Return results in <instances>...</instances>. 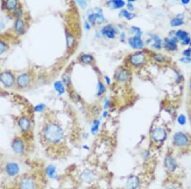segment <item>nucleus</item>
I'll list each match as a JSON object with an SVG mask.
<instances>
[{
	"label": "nucleus",
	"mask_w": 191,
	"mask_h": 189,
	"mask_svg": "<svg viewBox=\"0 0 191 189\" xmlns=\"http://www.w3.org/2000/svg\"><path fill=\"white\" fill-rule=\"evenodd\" d=\"M63 129L57 123L50 122L45 126L43 129V137L47 143L56 145L64 139Z\"/></svg>",
	"instance_id": "obj_1"
},
{
	"label": "nucleus",
	"mask_w": 191,
	"mask_h": 189,
	"mask_svg": "<svg viewBox=\"0 0 191 189\" xmlns=\"http://www.w3.org/2000/svg\"><path fill=\"white\" fill-rule=\"evenodd\" d=\"M38 184L36 180L33 176H24L19 180L17 189H37Z\"/></svg>",
	"instance_id": "obj_2"
},
{
	"label": "nucleus",
	"mask_w": 191,
	"mask_h": 189,
	"mask_svg": "<svg viewBox=\"0 0 191 189\" xmlns=\"http://www.w3.org/2000/svg\"><path fill=\"white\" fill-rule=\"evenodd\" d=\"M11 148L16 155H22L26 152V146L24 140L20 137H15L11 143Z\"/></svg>",
	"instance_id": "obj_3"
},
{
	"label": "nucleus",
	"mask_w": 191,
	"mask_h": 189,
	"mask_svg": "<svg viewBox=\"0 0 191 189\" xmlns=\"http://www.w3.org/2000/svg\"><path fill=\"white\" fill-rule=\"evenodd\" d=\"M5 172L9 177L13 178L18 176L20 173V167L19 164L16 162H8L4 167Z\"/></svg>",
	"instance_id": "obj_4"
},
{
	"label": "nucleus",
	"mask_w": 191,
	"mask_h": 189,
	"mask_svg": "<svg viewBox=\"0 0 191 189\" xmlns=\"http://www.w3.org/2000/svg\"><path fill=\"white\" fill-rule=\"evenodd\" d=\"M96 174L95 171L90 169H84L80 172L79 174V179L82 183L91 184L96 180Z\"/></svg>",
	"instance_id": "obj_5"
},
{
	"label": "nucleus",
	"mask_w": 191,
	"mask_h": 189,
	"mask_svg": "<svg viewBox=\"0 0 191 189\" xmlns=\"http://www.w3.org/2000/svg\"><path fill=\"white\" fill-rule=\"evenodd\" d=\"M0 82L7 88L12 87L14 85L15 77L10 71H3L0 73Z\"/></svg>",
	"instance_id": "obj_6"
},
{
	"label": "nucleus",
	"mask_w": 191,
	"mask_h": 189,
	"mask_svg": "<svg viewBox=\"0 0 191 189\" xmlns=\"http://www.w3.org/2000/svg\"><path fill=\"white\" fill-rule=\"evenodd\" d=\"M152 138L156 143L163 142L166 138V131L165 129L156 128L152 132Z\"/></svg>",
	"instance_id": "obj_7"
},
{
	"label": "nucleus",
	"mask_w": 191,
	"mask_h": 189,
	"mask_svg": "<svg viewBox=\"0 0 191 189\" xmlns=\"http://www.w3.org/2000/svg\"><path fill=\"white\" fill-rule=\"evenodd\" d=\"M173 142L178 147H185L189 143V138L187 135L182 132H178L173 136Z\"/></svg>",
	"instance_id": "obj_8"
},
{
	"label": "nucleus",
	"mask_w": 191,
	"mask_h": 189,
	"mask_svg": "<svg viewBox=\"0 0 191 189\" xmlns=\"http://www.w3.org/2000/svg\"><path fill=\"white\" fill-rule=\"evenodd\" d=\"M31 82V77L29 73H22L16 78V84L18 87L24 89L28 87Z\"/></svg>",
	"instance_id": "obj_9"
},
{
	"label": "nucleus",
	"mask_w": 191,
	"mask_h": 189,
	"mask_svg": "<svg viewBox=\"0 0 191 189\" xmlns=\"http://www.w3.org/2000/svg\"><path fill=\"white\" fill-rule=\"evenodd\" d=\"M139 185H140V180L135 175L130 176L126 180V189H138Z\"/></svg>",
	"instance_id": "obj_10"
},
{
	"label": "nucleus",
	"mask_w": 191,
	"mask_h": 189,
	"mask_svg": "<svg viewBox=\"0 0 191 189\" xmlns=\"http://www.w3.org/2000/svg\"><path fill=\"white\" fill-rule=\"evenodd\" d=\"M45 173L50 180H57L59 178L57 172V167L53 164H50L47 165L45 168Z\"/></svg>",
	"instance_id": "obj_11"
},
{
	"label": "nucleus",
	"mask_w": 191,
	"mask_h": 189,
	"mask_svg": "<svg viewBox=\"0 0 191 189\" xmlns=\"http://www.w3.org/2000/svg\"><path fill=\"white\" fill-rule=\"evenodd\" d=\"M17 124L20 131L23 133L28 132L31 128V121L30 118L26 116L20 117L18 120Z\"/></svg>",
	"instance_id": "obj_12"
},
{
	"label": "nucleus",
	"mask_w": 191,
	"mask_h": 189,
	"mask_svg": "<svg viewBox=\"0 0 191 189\" xmlns=\"http://www.w3.org/2000/svg\"><path fill=\"white\" fill-rule=\"evenodd\" d=\"M145 60H146V57L143 53L137 52L131 56L130 61L133 66H138L144 64Z\"/></svg>",
	"instance_id": "obj_13"
},
{
	"label": "nucleus",
	"mask_w": 191,
	"mask_h": 189,
	"mask_svg": "<svg viewBox=\"0 0 191 189\" xmlns=\"http://www.w3.org/2000/svg\"><path fill=\"white\" fill-rule=\"evenodd\" d=\"M129 44L134 49H141L143 47V42L141 39V36H134L128 40Z\"/></svg>",
	"instance_id": "obj_14"
},
{
	"label": "nucleus",
	"mask_w": 191,
	"mask_h": 189,
	"mask_svg": "<svg viewBox=\"0 0 191 189\" xmlns=\"http://www.w3.org/2000/svg\"><path fill=\"white\" fill-rule=\"evenodd\" d=\"M25 29V22L22 18H17L14 23V30L19 34H23Z\"/></svg>",
	"instance_id": "obj_15"
},
{
	"label": "nucleus",
	"mask_w": 191,
	"mask_h": 189,
	"mask_svg": "<svg viewBox=\"0 0 191 189\" xmlns=\"http://www.w3.org/2000/svg\"><path fill=\"white\" fill-rule=\"evenodd\" d=\"M165 164L169 171H174L176 168V163L174 159L171 155H168L165 160Z\"/></svg>",
	"instance_id": "obj_16"
},
{
	"label": "nucleus",
	"mask_w": 191,
	"mask_h": 189,
	"mask_svg": "<svg viewBox=\"0 0 191 189\" xmlns=\"http://www.w3.org/2000/svg\"><path fill=\"white\" fill-rule=\"evenodd\" d=\"M101 33L103 36H106L110 39H114L116 31H115V29L113 28L111 25H108L103 28Z\"/></svg>",
	"instance_id": "obj_17"
},
{
	"label": "nucleus",
	"mask_w": 191,
	"mask_h": 189,
	"mask_svg": "<svg viewBox=\"0 0 191 189\" xmlns=\"http://www.w3.org/2000/svg\"><path fill=\"white\" fill-rule=\"evenodd\" d=\"M19 6V2L16 0H8L4 2L5 9L9 12H12Z\"/></svg>",
	"instance_id": "obj_18"
},
{
	"label": "nucleus",
	"mask_w": 191,
	"mask_h": 189,
	"mask_svg": "<svg viewBox=\"0 0 191 189\" xmlns=\"http://www.w3.org/2000/svg\"><path fill=\"white\" fill-rule=\"evenodd\" d=\"M129 73L126 69H122L117 75V80L120 82H125L128 79Z\"/></svg>",
	"instance_id": "obj_19"
},
{
	"label": "nucleus",
	"mask_w": 191,
	"mask_h": 189,
	"mask_svg": "<svg viewBox=\"0 0 191 189\" xmlns=\"http://www.w3.org/2000/svg\"><path fill=\"white\" fill-rule=\"evenodd\" d=\"M54 86L56 91L57 92L59 95H62L65 92V88H64L63 82H61V81H56L54 83Z\"/></svg>",
	"instance_id": "obj_20"
},
{
	"label": "nucleus",
	"mask_w": 191,
	"mask_h": 189,
	"mask_svg": "<svg viewBox=\"0 0 191 189\" xmlns=\"http://www.w3.org/2000/svg\"><path fill=\"white\" fill-rule=\"evenodd\" d=\"M101 125V121L99 119H96L94 120L93 124L91 129V133L93 135H96L98 133L99 130V127Z\"/></svg>",
	"instance_id": "obj_21"
},
{
	"label": "nucleus",
	"mask_w": 191,
	"mask_h": 189,
	"mask_svg": "<svg viewBox=\"0 0 191 189\" xmlns=\"http://www.w3.org/2000/svg\"><path fill=\"white\" fill-rule=\"evenodd\" d=\"M114 9H120L125 5V2L122 0H114L109 2Z\"/></svg>",
	"instance_id": "obj_22"
},
{
	"label": "nucleus",
	"mask_w": 191,
	"mask_h": 189,
	"mask_svg": "<svg viewBox=\"0 0 191 189\" xmlns=\"http://www.w3.org/2000/svg\"><path fill=\"white\" fill-rule=\"evenodd\" d=\"M175 36L176 38H178L179 39L182 40L183 41V40H184L185 39H186L188 37H189V34H188L187 32L185 31L178 30V31L176 32Z\"/></svg>",
	"instance_id": "obj_23"
},
{
	"label": "nucleus",
	"mask_w": 191,
	"mask_h": 189,
	"mask_svg": "<svg viewBox=\"0 0 191 189\" xmlns=\"http://www.w3.org/2000/svg\"><path fill=\"white\" fill-rule=\"evenodd\" d=\"M12 13L13 15V17H15L16 19L21 18L22 15H23V10L22 9V8H21V7L18 6L17 9H16L14 11H13Z\"/></svg>",
	"instance_id": "obj_24"
},
{
	"label": "nucleus",
	"mask_w": 191,
	"mask_h": 189,
	"mask_svg": "<svg viewBox=\"0 0 191 189\" xmlns=\"http://www.w3.org/2000/svg\"><path fill=\"white\" fill-rule=\"evenodd\" d=\"M81 61L85 64H90L93 61V57L89 54H84L81 56Z\"/></svg>",
	"instance_id": "obj_25"
},
{
	"label": "nucleus",
	"mask_w": 191,
	"mask_h": 189,
	"mask_svg": "<svg viewBox=\"0 0 191 189\" xmlns=\"http://www.w3.org/2000/svg\"><path fill=\"white\" fill-rule=\"evenodd\" d=\"M183 24H184V21H183L182 19H180L178 17L174 18V19H172L171 20V22H170L171 26H173V27L181 26V25H182Z\"/></svg>",
	"instance_id": "obj_26"
},
{
	"label": "nucleus",
	"mask_w": 191,
	"mask_h": 189,
	"mask_svg": "<svg viewBox=\"0 0 191 189\" xmlns=\"http://www.w3.org/2000/svg\"><path fill=\"white\" fill-rule=\"evenodd\" d=\"M152 38L155 41L154 44L152 45V47L155 48L156 49H159L161 48V40L157 36H155V35H152Z\"/></svg>",
	"instance_id": "obj_27"
},
{
	"label": "nucleus",
	"mask_w": 191,
	"mask_h": 189,
	"mask_svg": "<svg viewBox=\"0 0 191 189\" xmlns=\"http://www.w3.org/2000/svg\"><path fill=\"white\" fill-rule=\"evenodd\" d=\"M66 40H67V46L68 47H71L75 43V38L73 36L69 33L67 34V37H66Z\"/></svg>",
	"instance_id": "obj_28"
},
{
	"label": "nucleus",
	"mask_w": 191,
	"mask_h": 189,
	"mask_svg": "<svg viewBox=\"0 0 191 189\" xmlns=\"http://www.w3.org/2000/svg\"><path fill=\"white\" fill-rule=\"evenodd\" d=\"M120 15L122 16V17H124L128 20H130L133 17V14H132L131 12H129L128 10H122L120 12Z\"/></svg>",
	"instance_id": "obj_29"
},
{
	"label": "nucleus",
	"mask_w": 191,
	"mask_h": 189,
	"mask_svg": "<svg viewBox=\"0 0 191 189\" xmlns=\"http://www.w3.org/2000/svg\"><path fill=\"white\" fill-rule=\"evenodd\" d=\"M8 48V45L6 44V42H4L3 40H0V55L3 54Z\"/></svg>",
	"instance_id": "obj_30"
},
{
	"label": "nucleus",
	"mask_w": 191,
	"mask_h": 189,
	"mask_svg": "<svg viewBox=\"0 0 191 189\" xmlns=\"http://www.w3.org/2000/svg\"><path fill=\"white\" fill-rule=\"evenodd\" d=\"M105 87L101 82H99L98 83V95L102 96L105 92Z\"/></svg>",
	"instance_id": "obj_31"
},
{
	"label": "nucleus",
	"mask_w": 191,
	"mask_h": 189,
	"mask_svg": "<svg viewBox=\"0 0 191 189\" xmlns=\"http://www.w3.org/2000/svg\"><path fill=\"white\" fill-rule=\"evenodd\" d=\"M178 122L180 125H185L186 123V117L184 114H180L178 117Z\"/></svg>",
	"instance_id": "obj_32"
},
{
	"label": "nucleus",
	"mask_w": 191,
	"mask_h": 189,
	"mask_svg": "<svg viewBox=\"0 0 191 189\" xmlns=\"http://www.w3.org/2000/svg\"><path fill=\"white\" fill-rule=\"evenodd\" d=\"M153 57L155 59V60L159 62V63H162V62H164L165 60V57H164V56L161 55V54H155L154 56H153Z\"/></svg>",
	"instance_id": "obj_33"
},
{
	"label": "nucleus",
	"mask_w": 191,
	"mask_h": 189,
	"mask_svg": "<svg viewBox=\"0 0 191 189\" xmlns=\"http://www.w3.org/2000/svg\"><path fill=\"white\" fill-rule=\"evenodd\" d=\"M45 105L44 104L40 103V104H37L36 106L34 107V110L36 112H40L43 111V110L45 109Z\"/></svg>",
	"instance_id": "obj_34"
},
{
	"label": "nucleus",
	"mask_w": 191,
	"mask_h": 189,
	"mask_svg": "<svg viewBox=\"0 0 191 189\" xmlns=\"http://www.w3.org/2000/svg\"><path fill=\"white\" fill-rule=\"evenodd\" d=\"M131 30L133 31V33H135L136 36H141V34H142L141 31L140 30V29L138 28H136V27H132L131 28Z\"/></svg>",
	"instance_id": "obj_35"
},
{
	"label": "nucleus",
	"mask_w": 191,
	"mask_h": 189,
	"mask_svg": "<svg viewBox=\"0 0 191 189\" xmlns=\"http://www.w3.org/2000/svg\"><path fill=\"white\" fill-rule=\"evenodd\" d=\"M183 54L186 57H190L191 56V48H187V49L185 50L184 51Z\"/></svg>",
	"instance_id": "obj_36"
},
{
	"label": "nucleus",
	"mask_w": 191,
	"mask_h": 189,
	"mask_svg": "<svg viewBox=\"0 0 191 189\" xmlns=\"http://www.w3.org/2000/svg\"><path fill=\"white\" fill-rule=\"evenodd\" d=\"M110 104V101L108 99H105V100H104V108L105 110L109 108Z\"/></svg>",
	"instance_id": "obj_37"
},
{
	"label": "nucleus",
	"mask_w": 191,
	"mask_h": 189,
	"mask_svg": "<svg viewBox=\"0 0 191 189\" xmlns=\"http://www.w3.org/2000/svg\"><path fill=\"white\" fill-rule=\"evenodd\" d=\"M142 156L144 159H148L150 157V153L148 151H145V152L142 153Z\"/></svg>",
	"instance_id": "obj_38"
},
{
	"label": "nucleus",
	"mask_w": 191,
	"mask_h": 189,
	"mask_svg": "<svg viewBox=\"0 0 191 189\" xmlns=\"http://www.w3.org/2000/svg\"><path fill=\"white\" fill-rule=\"evenodd\" d=\"M190 43V38L189 37H188L187 38L183 40L182 42V45H189Z\"/></svg>",
	"instance_id": "obj_39"
},
{
	"label": "nucleus",
	"mask_w": 191,
	"mask_h": 189,
	"mask_svg": "<svg viewBox=\"0 0 191 189\" xmlns=\"http://www.w3.org/2000/svg\"><path fill=\"white\" fill-rule=\"evenodd\" d=\"M77 3L80 5V7H81L82 8H85L86 7V5H87V3L85 1H78Z\"/></svg>",
	"instance_id": "obj_40"
},
{
	"label": "nucleus",
	"mask_w": 191,
	"mask_h": 189,
	"mask_svg": "<svg viewBox=\"0 0 191 189\" xmlns=\"http://www.w3.org/2000/svg\"><path fill=\"white\" fill-rule=\"evenodd\" d=\"M180 61L183 62V63H189V62L191 61V59L190 57H185L182 58L181 59H180Z\"/></svg>",
	"instance_id": "obj_41"
},
{
	"label": "nucleus",
	"mask_w": 191,
	"mask_h": 189,
	"mask_svg": "<svg viewBox=\"0 0 191 189\" xmlns=\"http://www.w3.org/2000/svg\"><path fill=\"white\" fill-rule=\"evenodd\" d=\"M127 7H128V10H130V11H133V10H134V7L131 3H128L127 4Z\"/></svg>",
	"instance_id": "obj_42"
},
{
	"label": "nucleus",
	"mask_w": 191,
	"mask_h": 189,
	"mask_svg": "<svg viewBox=\"0 0 191 189\" xmlns=\"http://www.w3.org/2000/svg\"><path fill=\"white\" fill-rule=\"evenodd\" d=\"M85 29H87V31L90 30L91 29V25L88 22H85Z\"/></svg>",
	"instance_id": "obj_43"
},
{
	"label": "nucleus",
	"mask_w": 191,
	"mask_h": 189,
	"mask_svg": "<svg viewBox=\"0 0 191 189\" xmlns=\"http://www.w3.org/2000/svg\"><path fill=\"white\" fill-rule=\"evenodd\" d=\"M104 80H105L106 82L108 85L110 84V82H111V80H110V78L108 77V76L104 77Z\"/></svg>",
	"instance_id": "obj_44"
},
{
	"label": "nucleus",
	"mask_w": 191,
	"mask_h": 189,
	"mask_svg": "<svg viewBox=\"0 0 191 189\" xmlns=\"http://www.w3.org/2000/svg\"><path fill=\"white\" fill-rule=\"evenodd\" d=\"M82 148H83V149H84V150H87V151L90 150V147H89V146L87 145H83V146H82Z\"/></svg>",
	"instance_id": "obj_45"
},
{
	"label": "nucleus",
	"mask_w": 191,
	"mask_h": 189,
	"mask_svg": "<svg viewBox=\"0 0 191 189\" xmlns=\"http://www.w3.org/2000/svg\"><path fill=\"white\" fill-rule=\"evenodd\" d=\"M108 115V113L107 111H104V112H103V118H107Z\"/></svg>",
	"instance_id": "obj_46"
},
{
	"label": "nucleus",
	"mask_w": 191,
	"mask_h": 189,
	"mask_svg": "<svg viewBox=\"0 0 191 189\" xmlns=\"http://www.w3.org/2000/svg\"><path fill=\"white\" fill-rule=\"evenodd\" d=\"M189 2H190L189 0H182V3H184V4H185V5L188 4Z\"/></svg>",
	"instance_id": "obj_47"
},
{
	"label": "nucleus",
	"mask_w": 191,
	"mask_h": 189,
	"mask_svg": "<svg viewBox=\"0 0 191 189\" xmlns=\"http://www.w3.org/2000/svg\"><path fill=\"white\" fill-rule=\"evenodd\" d=\"M5 28V24L3 22H0V29H2Z\"/></svg>",
	"instance_id": "obj_48"
},
{
	"label": "nucleus",
	"mask_w": 191,
	"mask_h": 189,
	"mask_svg": "<svg viewBox=\"0 0 191 189\" xmlns=\"http://www.w3.org/2000/svg\"><path fill=\"white\" fill-rule=\"evenodd\" d=\"M189 87H190V91H191V81H190V84H189Z\"/></svg>",
	"instance_id": "obj_49"
},
{
	"label": "nucleus",
	"mask_w": 191,
	"mask_h": 189,
	"mask_svg": "<svg viewBox=\"0 0 191 189\" xmlns=\"http://www.w3.org/2000/svg\"><path fill=\"white\" fill-rule=\"evenodd\" d=\"M190 122H191V113H190Z\"/></svg>",
	"instance_id": "obj_50"
},
{
	"label": "nucleus",
	"mask_w": 191,
	"mask_h": 189,
	"mask_svg": "<svg viewBox=\"0 0 191 189\" xmlns=\"http://www.w3.org/2000/svg\"><path fill=\"white\" fill-rule=\"evenodd\" d=\"M0 91H1V88H0Z\"/></svg>",
	"instance_id": "obj_51"
}]
</instances>
